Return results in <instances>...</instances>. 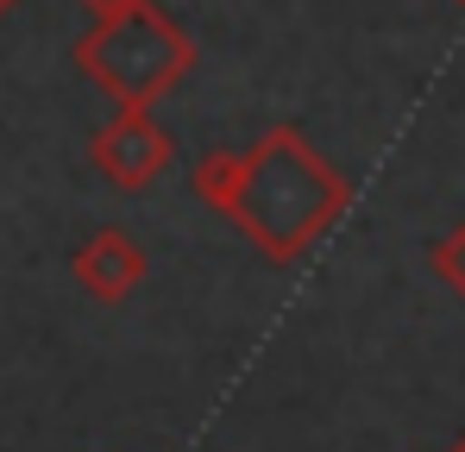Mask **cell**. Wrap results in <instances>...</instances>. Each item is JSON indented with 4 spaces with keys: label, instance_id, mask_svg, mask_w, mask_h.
<instances>
[{
    "label": "cell",
    "instance_id": "obj_1",
    "mask_svg": "<svg viewBox=\"0 0 465 452\" xmlns=\"http://www.w3.org/2000/svg\"><path fill=\"white\" fill-rule=\"evenodd\" d=\"M189 195L208 201L221 221H232L264 264H296L309 245H321L352 208V176L309 145L302 126H271L245 151H208L189 170Z\"/></svg>",
    "mask_w": 465,
    "mask_h": 452
},
{
    "label": "cell",
    "instance_id": "obj_2",
    "mask_svg": "<svg viewBox=\"0 0 465 452\" xmlns=\"http://www.w3.org/2000/svg\"><path fill=\"white\" fill-rule=\"evenodd\" d=\"M76 64L114 107H157L163 94H176L195 70V38L176 13H163L157 0H139L120 19H88L76 44Z\"/></svg>",
    "mask_w": 465,
    "mask_h": 452
},
{
    "label": "cell",
    "instance_id": "obj_3",
    "mask_svg": "<svg viewBox=\"0 0 465 452\" xmlns=\"http://www.w3.org/2000/svg\"><path fill=\"white\" fill-rule=\"evenodd\" d=\"M88 163L114 189L139 195V189H152L157 176L176 163V139L152 120V107H114V120L88 139Z\"/></svg>",
    "mask_w": 465,
    "mask_h": 452
},
{
    "label": "cell",
    "instance_id": "obj_4",
    "mask_svg": "<svg viewBox=\"0 0 465 452\" xmlns=\"http://www.w3.org/2000/svg\"><path fill=\"white\" fill-rule=\"evenodd\" d=\"M70 277H76V290L88 301H101V308H126V301L145 290L152 258H145V245H139L126 226H101V232H88V239L76 245Z\"/></svg>",
    "mask_w": 465,
    "mask_h": 452
},
{
    "label": "cell",
    "instance_id": "obj_5",
    "mask_svg": "<svg viewBox=\"0 0 465 452\" xmlns=\"http://www.w3.org/2000/svg\"><path fill=\"white\" fill-rule=\"evenodd\" d=\"M428 264H434V277H440V283H447V290L465 301V221L447 226V232L428 245Z\"/></svg>",
    "mask_w": 465,
    "mask_h": 452
},
{
    "label": "cell",
    "instance_id": "obj_6",
    "mask_svg": "<svg viewBox=\"0 0 465 452\" xmlns=\"http://www.w3.org/2000/svg\"><path fill=\"white\" fill-rule=\"evenodd\" d=\"M76 6L88 13V19H120V13H133L139 0H76Z\"/></svg>",
    "mask_w": 465,
    "mask_h": 452
},
{
    "label": "cell",
    "instance_id": "obj_7",
    "mask_svg": "<svg viewBox=\"0 0 465 452\" xmlns=\"http://www.w3.org/2000/svg\"><path fill=\"white\" fill-rule=\"evenodd\" d=\"M13 6H19V0H0V19H6V13H13Z\"/></svg>",
    "mask_w": 465,
    "mask_h": 452
},
{
    "label": "cell",
    "instance_id": "obj_8",
    "mask_svg": "<svg viewBox=\"0 0 465 452\" xmlns=\"http://www.w3.org/2000/svg\"><path fill=\"white\" fill-rule=\"evenodd\" d=\"M447 452H465V434H460V440H453V447H447Z\"/></svg>",
    "mask_w": 465,
    "mask_h": 452
},
{
    "label": "cell",
    "instance_id": "obj_9",
    "mask_svg": "<svg viewBox=\"0 0 465 452\" xmlns=\"http://www.w3.org/2000/svg\"><path fill=\"white\" fill-rule=\"evenodd\" d=\"M460 6H465V0H460Z\"/></svg>",
    "mask_w": 465,
    "mask_h": 452
}]
</instances>
